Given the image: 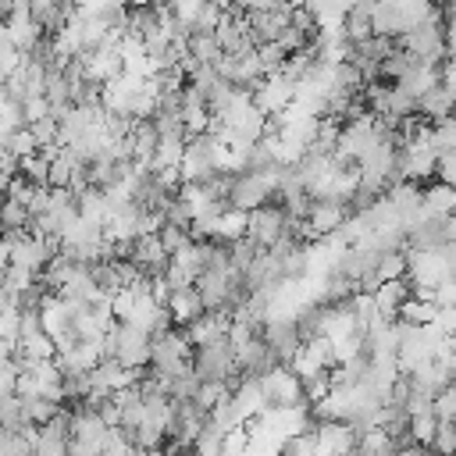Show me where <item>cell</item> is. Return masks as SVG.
Here are the masks:
<instances>
[{
  "label": "cell",
  "mask_w": 456,
  "mask_h": 456,
  "mask_svg": "<svg viewBox=\"0 0 456 456\" xmlns=\"http://www.w3.org/2000/svg\"><path fill=\"white\" fill-rule=\"evenodd\" d=\"M281 232H285V214H281L278 200H271L256 210H246V239H253L256 246L271 249Z\"/></svg>",
  "instance_id": "obj_1"
},
{
  "label": "cell",
  "mask_w": 456,
  "mask_h": 456,
  "mask_svg": "<svg viewBox=\"0 0 456 456\" xmlns=\"http://www.w3.org/2000/svg\"><path fill=\"white\" fill-rule=\"evenodd\" d=\"M356 431L346 420H314V456H349Z\"/></svg>",
  "instance_id": "obj_2"
},
{
  "label": "cell",
  "mask_w": 456,
  "mask_h": 456,
  "mask_svg": "<svg viewBox=\"0 0 456 456\" xmlns=\"http://www.w3.org/2000/svg\"><path fill=\"white\" fill-rule=\"evenodd\" d=\"M346 217H349L346 203L314 200V203H310V214H306V232H310L314 242H317V239H328V235H335V232L346 224Z\"/></svg>",
  "instance_id": "obj_3"
},
{
  "label": "cell",
  "mask_w": 456,
  "mask_h": 456,
  "mask_svg": "<svg viewBox=\"0 0 456 456\" xmlns=\"http://www.w3.org/2000/svg\"><path fill=\"white\" fill-rule=\"evenodd\" d=\"M370 299H374V310H378V317L392 324V321H395V314H399V306L410 299V281H406V278L378 281V285L370 289Z\"/></svg>",
  "instance_id": "obj_4"
},
{
  "label": "cell",
  "mask_w": 456,
  "mask_h": 456,
  "mask_svg": "<svg viewBox=\"0 0 456 456\" xmlns=\"http://www.w3.org/2000/svg\"><path fill=\"white\" fill-rule=\"evenodd\" d=\"M4 32H7V39H11V46L18 50V53H28L46 32L28 18V11H11L7 18H4Z\"/></svg>",
  "instance_id": "obj_5"
},
{
  "label": "cell",
  "mask_w": 456,
  "mask_h": 456,
  "mask_svg": "<svg viewBox=\"0 0 456 456\" xmlns=\"http://www.w3.org/2000/svg\"><path fill=\"white\" fill-rule=\"evenodd\" d=\"M50 256H53V253L46 249V242H43V239H32V235H25L21 242L11 246V267L32 271V274H39V271L46 267Z\"/></svg>",
  "instance_id": "obj_6"
},
{
  "label": "cell",
  "mask_w": 456,
  "mask_h": 456,
  "mask_svg": "<svg viewBox=\"0 0 456 456\" xmlns=\"http://www.w3.org/2000/svg\"><path fill=\"white\" fill-rule=\"evenodd\" d=\"M164 310H167V317H171V324H175V328H185L189 321H196V317L203 314V303H200L196 289L189 285V289H175Z\"/></svg>",
  "instance_id": "obj_7"
},
{
  "label": "cell",
  "mask_w": 456,
  "mask_h": 456,
  "mask_svg": "<svg viewBox=\"0 0 456 456\" xmlns=\"http://www.w3.org/2000/svg\"><path fill=\"white\" fill-rule=\"evenodd\" d=\"M185 53H189V57H196L200 64H214V61L221 57V46L214 43V36H210V32H192V36L185 39Z\"/></svg>",
  "instance_id": "obj_8"
},
{
  "label": "cell",
  "mask_w": 456,
  "mask_h": 456,
  "mask_svg": "<svg viewBox=\"0 0 456 456\" xmlns=\"http://www.w3.org/2000/svg\"><path fill=\"white\" fill-rule=\"evenodd\" d=\"M428 449L435 456H452L456 452V428H452V420H438L435 424V435H431Z\"/></svg>",
  "instance_id": "obj_9"
},
{
  "label": "cell",
  "mask_w": 456,
  "mask_h": 456,
  "mask_svg": "<svg viewBox=\"0 0 456 456\" xmlns=\"http://www.w3.org/2000/svg\"><path fill=\"white\" fill-rule=\"evenodd\" d=\"M46 171H50V160H43L39 153L18 160V175H21L28 185H46Z\"/></svg>",
  "instance_id": "obj_10"
},
{
  "label": "cell",
  "mask_w": 456,
  "mask_h": 456,
  "mask_svg": "<svg viewBox=\"0 0 456 456\" xmlns=\"http://www.w3.org/2000/svg\"><path fill=\"white\" fill-rule=\"evenodd\" d=\"M232 388L224 385V381H200V388H196V395H192V403L200 406V410H214L224 395H228Z\"/></svg>",
  "instance_id": "obj_11"
},
{
  "label": "cell",
  "mask_w": 456,
  "mask_h": 456,
  "mask_svg": "<svg viewBox=\"0 0 456 456\" xmlns=\"http://www.w3.org/2000/svg\"><path fill=\"white\" fill-rule=\"evenodd\" d=\"M28 224V210L14 200H0V232H14Z\"/></svg>",
  "instance_id": "obj_12"
},
{
  "label": "cell",
  "mask_w": 456,
  "mask_h": 456,
  "mask_svg": "<svg viewBox=\"0 0 456 456\" xmlns=\"http://www.w3.org/2000/svg\"><path fill=\"white\" fill-rule=\"evenodd\" d=\"M431 413H435V420H452V413H456V388L452 385H442L431 395Z\"/></svg>",
  "instance_id": "obj_13"
},
{
  "label": "cell",
  "mask_w": 456,
  "mask_h": 456,
  "mask_svg": "<svg viewBox=\"0 0 456 456\" xmlns=\"http://www.w3.org/2000/svg\"><path fill=\"white\" fill-rule=\"evenodd\" d=\"M4 150H7V153H14V157L21 160V157H32L39 146H36V139H32V132H28V128H18V132H11V135L4 139Z\"/></svg>",
  "instance_id": "obj_14"
},
{
  "label": "cell",
  "mask_w": 456,
  "mask_h": 456,
  "mask_svg": "<svg viewBox=\"0 0 456 456\" xmlns=\"http://www.w3.org/2000/svg\"><path fill=\"white\" fill-rule=\"evenodd\" d=\"M221 7H217V0H203V7L196 11V18H192V32H214L217 28V21H221Z\"/></svg>",
  "instance_id": "obj_15"
},
{
  "label": "cell",
  "mask_w": 456,
  "mask_h": 456,
  "mask_svg": "<svg viewBox=\"0 0 456 456\" xmlns=\"http://www.w3.org/2000/svg\"><path fill=\"white\" fill-rule=\"evenodd\" d=\"M25 420H21V399L18 395H4L0 399V428L4 431H18Z\"/></svg>",
  "instance_id": "obj_16"
},
{
  "label": "cell",
  "mask_w": 456,
  "mask_h": 456,
  "mask_svg": "<svg viewBox=\"0 0 456 456\" xmlns=\"http://www.w3.org/2000/svg\"><path fill=\"white\" fill-rule=\"evenodd\" d=\"M157 242H160V249L171 256L178 246H185V242H189V232H185V228H178V224H160V228H157Z\"/></svg>",
  "instance_id": "obj_17"
},
{
  "label": "cell",
  "mask_w": 456,
  "mask_h": 456,
  "mask_svg": "<svg viewBox=\"0 0 456 456\" xmlns=\"http://www.w3.org/2000/svg\"><path fill=\"white\" fill-rule=\"evenodd\" d=\"M0 338L7 342L18 338V314H0Z\"/></svg>",
  "instance_id": "obj_18"
},
{
  "label": "cell",
  "mask_w": 456,
  "mask_h": 456,
  "mask_svg": "<svg viewBox=\"0 0 456 456\" xmlns=\"http://www.w3.org/2000/svg\"><path fill=\"white\" fill-rule=\"evenodd\" d=\"M0 200H4V196H0Z\"/></svg>",
  "instance_id": "obj_19"
}]
</instances>
